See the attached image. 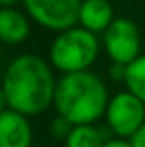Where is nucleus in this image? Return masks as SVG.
Returning a JSON list of instances; mask_svg holds the SVG:
<instances>
[{"mask_svg":"<svg viewBox=\"0 0 145 147\" xmlns=\"http://www.w3.org/2000/svg\"><path fill=\"white\" fill-rule=\"evenodd\" d=\"M108 91L97 75L89 71L63 75L56 82L54 106L58 115L72 125H93L108 108Z\"/></svg>","mask_w":145,"mask_h":147,"instance_id":"2","label":"nucleus"},{"mask_svg":"<svg viewBox=\"0 0 145 147\" xmlns=\"http://www.w3.org/2000/svg\"><path fill=\"white\" fill-rule=\"evenodd\" d=\"M32 127L26 115L6 108L0 114V147H30Z\"/></svg>","mask_w":145,"mask_h":147,"instance_id":"7","label":"nucleus"},{"mask_svg":"<svg viewBox=\"0 0 145 147\" xmlns=\"http://www.w3.org/2000/svg\"><path fill=\"white\" fill-rule=\"evenodd\" d=\"M30 22L24 13L15 7H0V41L6 45H19L28 37Z\"/></svg>","mask_w":145,"mask_h":147,"instance_id":"9","label":"nucleus"},{"mask_svg":"<svg viewBox=\"0 0 145 147\" xmlns=\"http://www.w3.org/2000/svg\"><path fill=\"white\" fill-rule=\"evenodd\" d=\"M99 56V39L86 28L72 26L56 36L50 45V61L63 75L82 73L93 65Z\"/></svg>","mask_w":145,"mask_h":147,"instance_id":"3","label":"nucleus"},{"mask_svg":"<svg viewBox=\"0 0 145 147\" xmlns=\"http://www.w3.org/2000/svg\"><path fill=\"white\" fill-rule=\"evenodd\" d=\"M102 147H132V142L127 138H112V140H106Z\"/></svg>","mask_w":145,"mask_h":147,"instance_id":"14","label":"nucleus"},{"mask_svg":"<svg viewBox=\"0 0 145 147\" xmlns=\"http://www.w3.org/2000/svg\"><path fill=\"white\" fill-rule=\"evenodd\" d=\"M7 108V100H6V95H4V90L0 88V114Z\"/></svg>","mask_w":145,"mask_h":147,"instance_id":"16","label":"nucleus"},{"mask_svg":"<svg viewBox=\"0 0 145 147\" xmlns=\"http://www.w3.org/2000/svg\"><path fill=\"white\" fill-rule=\"evenodd\" d=\"M106 123L117 138L130 140L145 125V102L130 91L113 95L106 108Z\"/></svg>","mask_w":145,"mask_h":147,"instance_id":"4","label":"nucleus"},{"mask_svg":"<svg viewBox=\"0 0 145 147\" xmlns=\"http://www.w3.org/2000/svg\"><path fill=\"white\" fill-rule=\"evenodd\" d=\"M28 15L48 30L63 32L78 22L82 0H22Z\"/></svg>","mask_w":145,"mask_h":147,"instance_id":"5","label":"nucleus"},{"mask_svg":"<svg viewBox=\"0 0 145 147\" xmlns=\"http://www.w3.org/2000/svg\"><path fill=\"white\" fill-rule=\"evenodd\" d=\"M72 123H69L65 117H62V115H58V117L54 119V123H52V134H54L56 138H63L65 140L67 136H69V132L72 130Z\"/></svg>","mask_w":145,"mask_h":147,"instance_id":"12","label":"nucleus"},{"mask_svg":"<svg viewBox=\"0 0 145 147\" xmlns=\"http://www.w3.org/2000/svg\"><path fill=\"white\" fill-rule=\"evenodd\" d=\"M125 73H127V65L123 63H112L110 67V75L113 80H125Z\"/></svg>","mask_w":145,"mask_h":147,"instance_id":"13","label":"nucleus"},{"mask_svg":"<svg viewBox=\"0 0 145 147\" xmlns=\"http://www.w3.org/2000/svg\"><path fill=\"white\" fill-rule=\"evenodd\" d=\"M123 82L127 86V91H130L132 95H136L140 100L145 102V54L138 56L127 65Z\"/></svg>","mask_w":145,"mask_h":147,"instance_id":"10","label":"nucleus"},{"mask_svg":"<svg viewBox=\"0 0 145 147\" xmlns=\"http://www.w3.org/2000/svg\"><path fill=\"white\" fill-rule=\"evenodd\" d=\"M21 0H0V7H13L15 4H19Z\"/></svg>","mask_w":145,"mask_h":147,"instance_id":"17","label":"nucleus"},{"mask_svg":"<svg viewBox=\"0 0 145 147\" xmlns=\"http://www.w3.org/2000/svg\"><path fill=\"white\" fill-rule=\"evenodd\" d=\"M130 142H132V147H145V125L130 138Z\"/></svg>","mask_w":145,"mask_h":147,"instance_id":"15","label":"nucleus"},{"mask_svg":"<svg viewBox=\"0 0 145 147\" xmlns=\"http://www.w3.org/2000/svg\"><path fill=\"white\" fill-rule=\"evenodd\" d=\"M2 90L7 108L28 117L45 112L54 102L56 80L43 58L22 54L7 65Z\"/></svg>","mask_w":145,"mask_h":147,"instance_id":"1","label":"nucleus"},{"mask_svg":"<svg viewBox=\"0 0 145 147\" xmlns=\"http://www.w3.org/2000/svg\"><path fill=\"white\" fill-rule=\"evenodd\" d=\"M104 138L93 125H75L65 138V147H102Z\"/></svg>","mask_w":145,"mask_h":147,"instance_id":"11","label":"nucleus"},{"mask_svg":"<svg viewBox=\"0 0 145 147\" xmlns=\"http://www.w3.org/2000/svg\"><path fill=\"white\" fill-rule=\"evenodd\" d=\"M104 49L112 63L128 65L138 56H142V36L136 22L125 17L115 19L104 32Z\"/></svg>","mask_w":145,"mask_h":147,"instance_id":"6","label":"nucleus"},{"mask_svg":"<svg viewBox=\"0 0 145 147\" xmlns=\"http://www.w3.org/2000/svg\"><path fill=\"white\" fill-rule=\"evenodd\" d=\"M113 21L115 17H113V7L110 0H82L78 22L87 32L104 34Z\"/></svg>","mask_w":145,"mask_h":147,"instance_id":"8","label":"nucleus"}]
</instances>
